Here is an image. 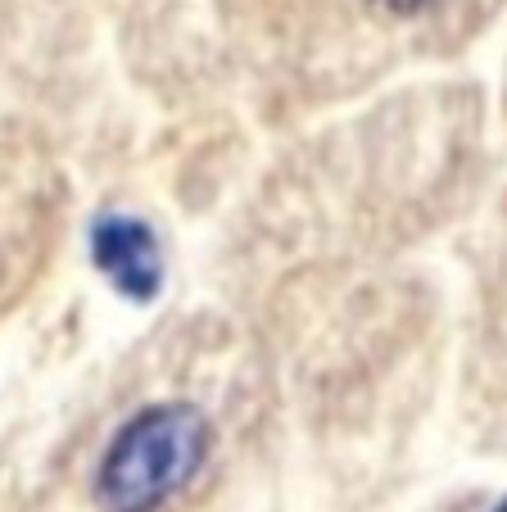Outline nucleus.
<instances>
[{
  "instance_id": "1",
  "label": "nucleus",
  "mask_w": 507,
  "mask_h": 512,
  "mask_svg": "<svg viewBox=\"0 0 507 512\" xmlns=\"http://www.w3.org/2000/svg\"><path fill=\"white\" fill-rule=\"evenodd\" d=\"M213 445V426L186 399L150 404L127 417L109 440L96 472V499L105 512H163L191 485Z\"/></svg>"
},
{
  "instance_id": "2",
  "label": "nucleus",
  "mask_w": 507,
  "mask_h": 512,
  "mask_svg": "<svg viewBox=\"0 0 507 512\" xmlns=\"http://www.w3.org/2000/svg\"><path fill=\"white\" fill-rule=\"evenodd\" d=\"M91 250H96V268L123 290L127 300H150L163 281V254L159 236L132 218V213H105L91 232Z\"/></svg>"
},
{
  "instance_id": "3",
  "label": "nucleus",
  "mask_w": 507,
  "mask_h": 512,
  "mask_svg": "<svg viewBox=\"0 0 507 512\" xmlns=\"http://www.w3.org/2000/svg\"><path fill=\"white\" fill-rule=\"evenodd\" d=\"M376 5L390 14H417V10H426V5H435V0H376Z\"/></svg>"
},
{
  "instance_id": "4",
  "label": "nucleus",
  "mask_w": 507,
  "mask_h": 512,
  "mask_svg": "<svg viewBox=\"0 0 507 512\" xmlns=\"http://www.w3.org/2000/svg\"><path fill=\"white\" fill-rule=\"evenodd\" d=\"M494 512H507V499H503V503H498V508H494Z\"/></svg>"
}]
</instances>
